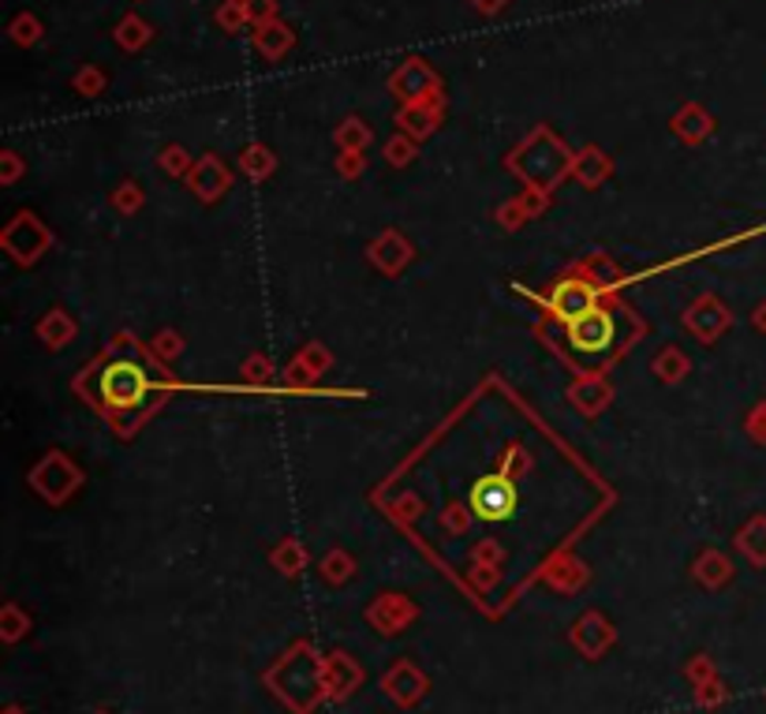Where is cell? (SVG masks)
<instances>
[{"label":"cell","instance_id":"6da1fadb","mask_svg":"<svg viewBox=\"0 0 766 714\" xmlns=\"http://www.w3.org/2000/svg\"><path fill=\"white\" fill-rule=\"evenodd\" d=\"M569 161V150H564L558 139H553L547 128H539L528 143L520 146V154L512 157V165L523 169V173H539V176H558Z\"/></svg>","mask_w":766,"mask_h":714},{"label":"cell","instance_id":"7a4b0ae2","mask_svg":"<svg viewBox=\"0 0 766 714\" xmlns=\"http://www.w3.org/2000/svg\"><path fill=\"white\" fill-rule=\"evenodd\" d=\"M392 94H400L405 102H438V75L430 72L422 60H408L397 75H392Z\"/></svg>","mask_w":766,"mask_h":714},{"label":"cell","instance_id":"3957f363","mask_svg":"<svg viewBox=\"0 0 766 714\" xmlns=\"http://www.w3.org/2000/svg\"><path fill=\"white\" fill-rule=\"evenodd\" d=\"M471 506L482 520H505L517 509V490L505 479H482L476 490H471Z\"/></svg>","mask_w":766,"mask_h":714},{"label":"cell","instance_id":"277c9868","mask_svg":"<svg viewBox=\"0 0 766 714\" xmlns=\"http://www.w3.org/2000/svg\"><path fill=\"white\" fill-rule=\"evenodd\" d=\"M613 337V322L602 315V310H583V315L572 322V345L580 351H602Z\"/></svg>","mask_w":766,"mask_h":714},{"label":"cell","instance_id":"5b68a950","mask_svg":"<svg viewBox=\"0 0 766 714\" xmlns=\"http://www.w3.org/2000/svg\"><path fill=\"white\" fill-rule=\"evenodd\" d=\"M143 389H146L143 375H139L135 367H127V364H120V367H113V370L105 375V394H109V400H113V405H120V408L135 405V400L143 397Z\"/></svg>","mask_w":766,"mask_h":714},{"label":"cell","instance_id":"8992f818","mask_svg":"<svg viewBox=\"0 0 766 714\" xmlns=\"http://www.w3.org/2000/svg\"><path fill=\"white\" fill-rule=\"evenodd\" d=\"M255 49L262 57H269V60H277V57H285L288 49H292V30L285 23H262L255 30Z\"/></svg>","mask_w":766,"mask_h":714},{"label":"cell","instance_id":"52a82bcc","mask_svg":"<svg viewBox=\"0 0 766 714\" xmlns=\"http://www.w3.org/2000/svg\"><path fill=\"white\" fill-rule=\"evenodd\" d=\"M400 124L411 135H427L438 124V102H411L400 109Z\"/></svg>","mask_w":766,"mask_h":714},{"label":"cell","instance_id":"ba28073f","mask_svg":"<svg viewBox=\"0 0 766 714\" xmlns=\"http://www.w3.org/2000/svg\"><path fill=\"white\" fill-rule=\"evenodd\" d=\"M673 128H677V135H684L688 143H699V139L711 132V120H707V113H703L699 105H688V109H681V113H677Z\"/></svg>","mask_w":766,"mask_h":714},{"label":"cell","instance_id":"9c48e42d","mask_svg":"<svg viewBox=\"0 0 766 714\" xmlns=\"http://www.w3.org/2000/svg\"><path fill=\"white\" fill-rule=\"evenodd\" d=\"M150 34H154V30H150L139 16H127L124 23L116 27V42L124 49H143L150 42Z\"/></svg>","mask_w":766,"mask_h":714},{"label":"cell","instance_id":"30bf717a","mask_svg":"<svg viewBox=\"0 0 766 714\" xmlns=\"http://www.w3.org/2000/svg\"><path fill=\"white\" fill-rule=\"evenodd\" d=\"M217 23L225 30H239L247 23V12H244V0H228V4L217 8Z\"/></svg>","mask_w":766,"mask_h":714},{"label":"cell","instance_id":"8fae6325","mask_svg":"<svg viewBox=\"0 0 766 714\" xmlns=\"http://www.w3.org/2000/svg\"><path fill=\"white\" fill-rule=\"evenodd\" d=\"M12 38H16L19 45L38 42V38H42V23H38L34 16H19L16 23H12Z\"/></svg>","mask_w":766,"mask_h":714},{"label":"cell","instance_id":"7c38bea8","mask_svg":"<svg viewBox=\"0 0 766 714\" xmlns=\"http://www.w3.org/2000/svg\"><path fill=\"white\" fill-rule=\"evenodd\" d=\"M244 12H247V23H274V0H244Z\"/></svg>","mask_w":766,"mask_h":714},{"label":"cell","instance_id":"4fadbf2b","mask_svg":"<svg viewBox=\"0 0 766 714\" xmlns=\"http://www.w3.org/2000/svg\"><path fill=\"white\" fill-rule=\"evenodd\" d=\"M337 139H340V143H345V146H362V143H367V139H370V132L359 124V120H348V124L337 132Z\"/></svg>","mask_w":766,"mask_h":714},{"label":"cell","instance_id":"5bb4252c","mask_svg":"<svg viewBox=\"0 0 766 714\" xmlns=\"http://www.w3.org/2000/svg\"><path fill=\"white\" fill-rule=\"evenodd\" d=\"M75 86L83 90V94H98V90H102V72H94V68H86V72H79Z\"/></svg>","mask_w":766,"mask_h":714},{"label":"cell","instance_id":"9a60e30c","mask_svg":"<svg viewBox=\"0 0 766 714\" xmlns=\"http://www.w3.org/2000/svg\"><path fill=\"white\" fill-rule=\"evenodd\" d=\"M471 4H476V8H479V12H482V16H498V12H501V8H505V4H509V0H471Z\"/></svg>","mask_w":766,"mask_h":714}]
</instances>
